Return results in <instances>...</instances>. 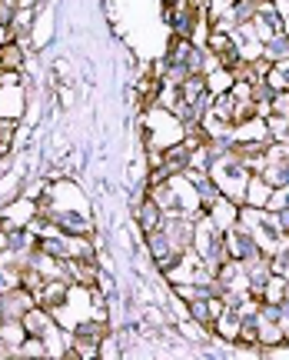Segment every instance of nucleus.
Here are the masks:
<instances>
[{
	"label": "nucleus",
	"instance_id": "4",
	"mask_svg": "<svg viewBox=\"0 0 289 360\" xmlns=\"http://www.w3.org/2000/svg\"><path fill=\"white\" fill-rule=\"evenodd\" d=\"M20 327H24L27 337H40V340H47V337L57 330V317H53V310L34 304V307L20 317Z\"/></svg>",
	"mask_w": 289,
	"mask_h": 360
},
{
	"label": "nucleus",
	"instance_id": "10",
	"mask_svg": "<svg viewBox=\"0 0 289 360\" xmlns=\"http://www.w3.org/2000/svg\"><path fill=\"white\" fill-rule=\"evenodd\" d=\"M273 7H276L283 17H289V0H273Z\"/></svg>",
	"mask_w": 289,
	"mask_h": 360
},
{
	"label": "nucleus",
	"instance_id": "6",
	"mask_svg": "<svg viewBox=\"0 0 289 360\" xmlns=\"http://www.w3.org/2000/svg\"><path fill=\"white\" fill-rule=\"evenodd\" d=\"M27 67V53H24V44L20 40H7V44H0V70L4 74H24Z\"/></svg>",
	"mask_w": 289,
	"mask_h": 360
},
{
	"label": "nucleus",
	"instance_id": "7",
	"mask_svg": "<svg viewBox=\"0 0 289 360\" xmlns=\"http://www.w3.org/2000/svg\"><path fill=\"white\" fill-rule=\"evenodd\" d=\"M243 197H246V204H243V207H260V210H263V207H269V197H273V184H269L263 174H250Z\"/></svg>",
	"mask_w": 289,
	"mask_h": 360
},
{
	"label": "nucleus",
	"instance_id": "9",
	"mask_svg": "<svg viewBox=\"0 0 289 360\" xmlns=\"http://www.w3.org/2000/svg\"><path fill=\"white\" fill-rule=\"evenodd\" d=\"M269 114H279V117H289V90L279 87L273 94V101H269Z\"/></svg>",
	"mask_w": 289,
	"mask_h": 360
},
{
	"label": "nucleus",
	"instance_id": "8",
	"mask_svg": "<svg viewBox=\"0 0 289 360\" xmlns=\"http://www.w3.org/2000/svg\"><path fill=\"white\" fill-rule=\"evenodd\" d=\"M263 60H269V64H283V60H289V34L283 30V34H273L269 40H263V53H260Z\"/></svg>",
	"mask_w": 289,
	"mask_h": 360
},
{
	"label": "nucleus",
	"instance_id": "1",
	"mask_svg": "<svg viewBox=\"0 0 289 360\" xmlns=\"http://www.w3.org/2000/svg\"><path fill=\"white\" fill-rule=\"evenodd\" d=\"M223 237H227L229 257L239 260V264H246V260L266 254L263 247H260V240H256V233H253L246 224H239V220L233 224V227H227V231H223Z\"/></svg>",
	"mask_w": 289,
	"mask_h": 360
},
{
	"label": "nucleus",
	"instance_id": "5",
	"mask_svg": "<svg viewBox=\"0 0 289 360\" xmlns=\"http://www.w3.org/2000/svg\"><path fill=\"white\" fill-rule=\"evenodd\" d=\"M163 167L170 170V177H183L189 170V147L183 141L163 143Z\"/></svg>",
	"mask_w": 289,
	"mask_h": 360
},
{
	"label": "nucleus",
	"instance_id": "3",
	"mask_svg": "<svg viewBox=\"0 0 289 360\" xmlns=\"http://www.w3.org/2000/svg\"><path fill=\"white\" fill-rule=\"evenodd\" d=\"M133 220H137L140 233L147 237V233H153V231H160V227H163L166 214L160 210V204L153 200L150 193H140V197H137V204H133Z\"/></svg>",
	"mask_w": 289,
	"mask_h": 360
},
{
	"label": "nucleus",
	"instance_id": "2",
	"mask_svg": "<svg viewBox=\"0 0 289 360\" xmlns=\"http://www.w3.org/2000/svg\"><path fill=\"white\" fill-rule=\"evenodd\" d=\"M163 231L170 233V240H173V247L187 257L189 250H193V240H196V220H193V214H187V210H176V214H166L163 220Z\"/></svg>",
	"mask_w": 289,
	"mask_h": 360
}]
</instances>
